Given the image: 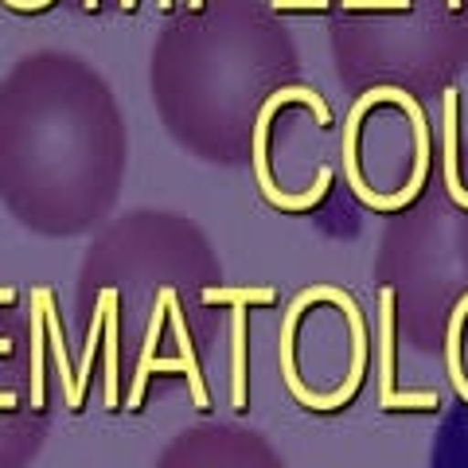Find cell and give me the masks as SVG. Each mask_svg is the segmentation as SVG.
<instances>
[{
    "mask_svg": "<svg viewBox=\"0 0 468 468\" xmlns=\"http://www.w3.org/2000/svg\"><path fill=\"white\" fill-rule=\"evenodd\" d=\"M285 101H304L313 113H316V122L320 125H332V113L328 106L320 101L316 90H309V86H285V90H277L266 98V106H261L258 113V125H254V176H258V187H261V196H266L273 207H282V211H309L313 203L324 199L328 192V184H332V168H320L316 176V187H309V192H301V196H285V192H277V184H273V176H270V165H266V137H270V122H273V113L285 106Z\"/></svg>",
    "mask_w": 468,
    "mask_h": 468,
    "instance_id": "obj_1",
    "label": "cell"
},
{
    "mask_svg": "<svg viewBox=\"0 0 468 468\" xmlns=\"http://www.w3.org/2000/svg\"><path fill=\"white\" fill-rule=\"evenodd\" d=\"M378 406L383 410H437V394H394V292L383 289L378 309Z\"/></svg>",
    "mask_w": 468,
    "mask_h": 468,
    "instance_id": "obj_2",
    "label": "cell"
},
{
    "mask_svg": "<svg viewBox=\"0 0 468 468\" xmlns=\"http://www.w3.org/2000/svg\"><path fill=\"white\" fill-rule=\"evenodd\" d=\"M153 371H184L187 375V387H192V399H196V410H207V390H203V378H199V363L196 359H149V363H137V378H133V390L125 399V410H141L144 402V383L153 378Z\"/></svg>",
    "mask_w": 468,
    "mask_h": 468,
    "instance_id": "obj_3",
    "label": "cell"
},
{
    "mask_svg": "<svg viewBox=\"0 0 468 468\" xmlns=\"http://www.w3.org/2000/svg\"><path fill=\"white\" fill-rule=\"evenodd\" d=\"M230 335H234V375H230V399L234 410H246V309L234 304V316H230Z\"/></svg>",
    "mask_w": 468,
    "mask_h": 468,
    "instance_id": "obj_4",
    "label": "cell"
},
{
    "mask_svg": "<svg viewBox=\"0 0 468 468\" xmlns=\"http://www.w3.org/2000/svg\"><path fill=\"white\" fill-rule=\"evenodd\" d=\"M445 187L452 203H461L468 196L457 176V90H445Z\"/></svg>",
    "mask_w": 468,
    "mask_h": 468,
    "instance_id": "obj_5",
    "label": "cell"
},
{
    "mask_svg": "<svg viewBox=\"0 0 468 468\" xmlns=\"http://www.w3.org/2000/svg\"><path fill=\"white\" fill-rule=\"evenodd\" d=\"M48 328V289L32 292V406H43V363H39V332Z\"/></svg>",
    "mask_w": 468,
    "mask_h": 468,
    "instance_id": "obj_6",
    "label": "cell"
},
{
    "mask_svg": "<svg viewBox=\"0 0 468 468\" xmlns=\"http://www.w3.org/2000/svg\"><path fill=\"white\" fill-rule=\"evenodd\" d=\"M48 340L55 351V363H58V378H63V390H67V406H82L79 399V383L70 375V363H67V347H63V328H58V316L51 309V292H48Z\"/></svg>",
    "mask_w": 468,
    "mask_h": 468,
    "instance_id": "obj_7",
    "label": "cell"
},
{
    "mask_svg": "<svg viewBox=\"0 0 468 468\" xmlns=\"http://www.w3.org/2000/svg\"><path fill=\"white\" fill-rule=\"evenodd\" d=\"M101 297H106V406L117 410V292L106 289Z\"/></svg>",
    "mask_w": 468,
    "mask_h": 468,
    "instance_id": "obj_8",
    "label": "cell"
},
{
    "mask_svg": "<svg viewBox=\"0 0 468 468\" xmlns=\"http://www.w3.org/2000/svg\"><path fill=\"white\" fill-rule=\"evenodd\" d=\"M203 304H273V289H203Z\"/></svg>",
    "mask_w": 468,
    "mask_h": 468,
    "instance_id": "obj_9",
    "label": "cell"
},
{
    "mask_svg": "<svg viewBox=\"0 0 468 468\" xmlns=\"http://www.w3.org/2000/svg\"><path fill=\"white\" fill-rule=\"evenodd\" d=\"M273 8L282 12V8H304V12H324L328 8V0H273Z\"/></svg>",
    "mask_w": 468,
    "mask_h": 468,
    "instance_id": "obj_10",
    "label": "cell"
},
{
    "mask_svg": "<svg viewBox=\"0 0 468 468\" xmlns=\"http://www.w3.org/2000/svg\"><path fill=\"white\" fill-rule=\"evenodd\" d=\"M203 5V0H187V8H199Z\"/></svg>",
    "mask_w": 468,
    "mask_h": 468,
    "instance_id": "obj_11",
    "label": "cell"
},
{
    "mask_svg": "<svg viewBox=\"0 0 468 468\" xmlns=\"http://www.w3.org/2000/svg\"><path fill=\"white\" fill-rule=\"evenodd\" d=\"M86 8H90V12H94V8H98V0H86Z\"/></svg>",
    "mask_w": 468,
    "mask_h": 468,
    "instance_id": "obj_12",
    "label": "cell"
},
{
    "mask_svg": "<svg viewBox=\"0 0 468 468\" xmlns=\"http://www.w3.org/2000/svg\"><path fill=\"white\" fill-rule=\"evenodd\" d=\"M156 5H160V8H168V5H172V0H156Z\"/></svg>",
    "mask_w": 468,
    "mask_h": 468,
    "instance_id": "obj_13",
    "label": "cell"
},
{
    "mask_svg": "<svg viewBox=\"0 0 468 468\" xmlns=\"http://www.w3.org/2000/svg\"><path fill=\"white\" fill-rule=\"evenodd\" d=\"M449 8H461V0H449Z\"/></svg>",
    "mask_w": 468,
    "mask_h": 468,
    "instance_id": "obj_14",
    "label": "cell"
},
{
    "mask_svg": "<svg viewBox=\"0 0 468 468\" xmlns=\"http://www.w3.org/2000/svg\"><path fill=\"white\" fill-rule=\"evenodd\" d=\"M461 207H468V196H464V199H461Z\"/></svg>",
    "mask_w": 468,
    "mask_h": 468,
    "instance_id": "obj_15",
    "label": "cell"
}]
</instances>
